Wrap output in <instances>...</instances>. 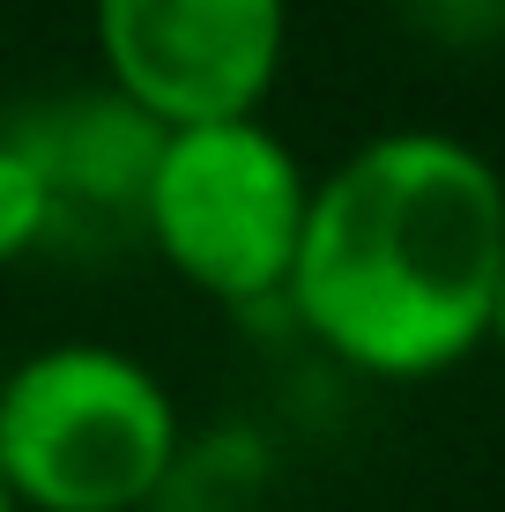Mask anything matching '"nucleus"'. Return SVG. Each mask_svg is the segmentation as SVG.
<instances>
[{
    "label": "nucleus",
    "mask_w": 505,
    "mask_h": 512,
    "mask_svg": "<svg viewBox=\"0 0 505 512\" xmlns=\"http://www.w3.org/2000/svg\"><path fill=\"white\" fill-rule=\"evenodd\" d=\"M505 171L468 134L387 127L312 179L283 312L335 364L416 386L491 342Z\"/></svg>",
    "instance_id": "1"
},
{
    "label": "nucleus",
    "mask_w": 505,
    "mask_h": 512,
    "mask_svg": "<svg viewBox=\"0 0 505 512\" xmlns=\"http://www.w3.org/2000/svg\"><path fill=\"white\" fill-rule=\"evenodd\" d=\"M179 446V401L134 349L45 342L0 372V483L15 512H142Z\"/></svg>",
    "instance_id": "2"
},
{
    "label": "nucleus",
    "mask_w": 505,
    "mask_h": 512,
    "mask_svg": "<svg viewBox=\"0 0 505 512\" xmlns=\"http://www.w3.org/2000/svg\"><path fill=\"white\" fill-rule=\"evenodd\" d=\"M104 90L149 127L253 119L290 60V0H90Z\"/></svg>",
    "instance_id": "4"
},
{
    "label": "nucleus",
    "mask_w": 505,
    "mask_h": 512,
    "mask_svg": "<svg viewBox=\"0 0 505 512\" xmlns=\"http://www.w3.org/2000/svg\"><path fill=\"white\" fill-rule=\"evenodd\" d=\"M312 208V171L268 119H208L156 141L134 231L216 305H283Z\"/></svg>",
    "instance_id": "3"
},
{
    "label": "nucleus",
    "mask_w": 505,
    "mask_h": 512,
    "mask_svg": "<svg viewBox=\"0 0 505 512\" xmlns=\"http://www.w3.org/2000/svg\"><path fill=\"white\" fill-rule=\"evenodd\" d=\"M0 372H8V364H0Z\"/></svg>",
    "instance_id": "10"
},
{
    "label": "nucleus",
    "mask_w": 505,
    "mask_h": 512,
    "mask_svg": "<svg viewBox=\"0 0 505 512\" xmlns=\"http://www.w3.org/2000/svg\"><path fill=\"white\" fill-rule=\"evenodd\" d=\"M52 238H60V208H52L45 171L30 164L8 134H0V268L30 260V253L52 245Z\"/></svg>",
    "instance_id": "6"
},
{
    "label": "nucleus",
    "mask_w": 505,
    "mask_h": 512,
    "mask_svg": "<svg viewBox=\"0 0 505 512\" xmlns=\"http://www.w3.org/2000/svg\"><path fill=\"white\" fill-rule=\"evenodd\" d=\"M491 349L505 357V282H498V312H491Z\"/></svg>",
    "instance_id": "8"
},
{
    "label": "nucleus",
    "mask_w": 505,
    "mask_h": 512,
    "mask_svg": "<svg viewBox=\"0 0 505 512\" xmlns=\"http://www.w3.org/2000/svg\"><path fill=\"white\" fill-rule=\"evenodd\" d=\"M416 15H424L431 38H446V45H491V38H505V0H416Z\"/></svg>",
    "instance_id": "7"
},
{
    "label": "nucleus",
    "mask_w": 505,
    "mask_h": 512,
    "mask_svg": "<svg viewBox=\"0 0 505 512\" xmlns=\"http://www.w3.org/2000/svg\"><path fill=\"white\" fill-rule=\"evenodd\" d=\"M0 512H15V498H8V483H0Z\"/></svg>",
    "instance_id": "9"
},
{
    "label": "nucleus",
    "mask_w": 505,
    "mask_h": 512,
    "mask_svg": "<svg viewBox=\"0 0 505 512\" xmlns=\"http://www.w3.org/2000/svg\"><path fill=\"white\" fill-rule=\"evenodd\" d=\"M0 134L45 171L52 208H60V231L75 216L134 223V216H142L149 164H156V141H164V127H149V119L134 112L127 97H112L104 82L23 104Z\"/></svg>",
    "instance_id": "5"
}]
</instances>
